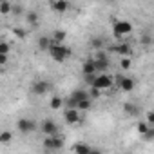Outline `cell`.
<instances>
[{"instance_id": "3", "label": "cell", "mask_w": 154, "mask_h": 154, "mask_svg": "<svg viewBox=\"0 0 154 154\" xmlns=\"http://www.w3.org/2000/svg\"><path fill=\"white\" fill-rule=\"evenodd\" d=\"M112 33L116 38H123L132 33V24L127 20H112Z\"/></svg>"}, {"instance_id": "34", "label": "cell", "mask_w": 154, "mask_h": 154, "mask_svg": "<svg viewBox=\"0 0 154 154\" xmlns=\"http://www.w3.org/2000/svg\"><path fill=\"white\" fill-rule=\"evenodd\" d=\"M89 154H102V152H100L98 149H93V147H91V152H89Z\"/></svg>"}, {"instance_id": "6", "label": "cell", "mask_w": 154, "mask_h": 154, "mask_svg": "<svg viewBox=\"0 0 154 154\" xmlns=\"http://www.w3.org/2000/svg\"><path fill=\"white\" fill-rule=\"evenodd\" d=\"M44 147L47 149V150H60L62 147H63V138L62 136H49V138H45L44 140Z\"/></svg>"}, {"instance_id": "23", "label": "cell", "mask_w": 154, "mask_h": 154, "mask_svg": "<svg viewBox=\"0 0 154 154\" xmlns=\"http://www.w3.org/2000/svg\"><path fill=\"white\" fill-rule=\"evenodd\" d=\"M49 45H51V38H49V36H40V38H38V49L47 51Z\"/></svg>"}, {"instance_id": "21", "label": "cell", "mask_w": 154, "mask_h": 154, "mask_svg": "<svg viewBox=\"0 0 154 154\" xmlns=\"http://www.w3.org/2000/svg\"><path fill=\"white\" fill-rule=\"evenodd\" d=\"M62 105H63V100H62L60 96H53V98L49 100V109H53V111H58Z\"/></svg>"}, {"instance_id": "1", "label": "cell", "mask_w": 154, "mask_h": 154, "mask_svg": "<svg viewBox=\"0 0 154 154\" xmlns=\"http://www.w3.org/2000/svg\"><path fill=\"white\" fill-rule=\"evenodd\" d=\"M49 54H51V58L54 60V62H58V63H62V62H65L71 54H72V51H71V47L69 45H65V44H53L51 42V45H49Z\"/></svg>"}, {"instance_id": "14", "label": "cell", "mask_w": 154, "mask_h": 154, "mask_svg": "<svg viewBox=\"0 0 154 154\" xmlns=\"http://www.w3.org/2000/svg\"><path fill=\"white\" fill-rule=\"evenodd\" d=\"M72 152H74V154H89V152H91V145L85 143V141H78V143H74Z\"/></svg>"}, {"instance_id": "27", "label": "cell", "mask_w": 154, "mask_h": 154, "mask_svg": "<svg viewBox=\"0 0 154 154\" xmlns=\"http://www.w3.org/2000/svg\"><path fill=\"white\" fill-rule=\"evenodd\" d=\"M91 47H93L94 51H100V49L103 47V40H102V38H93V40H91Z\"/></svg>"}, {"instance_id": "7", "label": "cell", "mask_w": 154, "mask_h": 154, "mask_svg": "<svg viewBox=\"0 0 154 154\" xmlns=\"http://www.w3.org/2000/svg\"><path fill=\"white\" fill-rule=\"evenodd\" d=\"M17 129H18L22 134H31V132L36 129V123H35L33 120H29V118H20V120L17 122Z\"/></svg>"}, {"instance_id": "33", "label": "cell", "mask_w": 154, "mask_h": 154, "mask_svg": "<svg viewBox=\"0 0 154 154\" xmlns=\"http://www.w3.org/2000/svg\"><path fill=\"white\" fill-rule=\"evenodd\" d=\"M141 44L143 45H150V36H143L141 38Z\"/></svg>"}, {"instance_id": "18", "label": "cell", "mask_w": 154, "mask_h": 154, "mask_svg": "<svg viewBox=\"0 0 154 154\" xmlns=\"http://www.w3.org/2000/svg\"><path fill=\"white\" fill-rule=\"evenodd\" d=\"M11 141H13L11 131H0V145H9Z\"/></svg>"}, {"instance_id": "15", "label": "cell", "mask_w": 154, "mask_h": 154, "mask_svg": "<svg viewBox=\"0 0 154 154\" xmlns=\"http://www.w3.org/2000/svg\"><path fill=\"white\" fill-rule=\"evenodd\" d=\"M82 74H84V76L96 74V71H94V63H93V58H89V60L84 62V65H82Z\"/></svg>"}, {"instance_id": "4", "label": "cell", "mask_w": 154, "mask_h": 154, "mask_svg": "<svg viewBox=\"0 0 154 154\" xmlns=\"http://www.w3.org/2000/svg\"><path fill=\"white\" fill-rule=\"evenodd\" d=\"M58 123L54 122V120H44L42 122V125H40V132L42 134H45V138H49V136H56L58 134Z\"/></svg>"}, {"instance_id": "32", "label": "cell", "mask_w": 154, "mask_h": 154, "mask_svg": "<svg viewBox=\"0 0 154 154\" xmlns=\"http://www.w3.org/2000/svg\"><path fill=\"white\" fill-rule=\"evenodd\" d=\"M94 78H96V74H91V76H85V82H87L89 85H93V82H94Z\"/></svg>"}, {"instance_id": "12", "label": "cell", "mask_w": 154, "mask_h": 154, "mask_svg": "<svg viewBox=\"0 0 154 154\" xmlns=\"http://www.w3.org/2000/svg\"><path fill=\"white\" fill-rule=\"evenodd\" d=\"M69 98H72V102L76 103V107H78L80 103H84V102H89V100H91L85 89H78V91H74V93H72Z\"/></svg>"}, {"instance_id": "22", "label": "cell", "mask_w": 154, "mask_h": 154, "mask_svg": "<svg viewBox=\"0 0 154 154\" xmlns=\"http://www.w3.org/2000/svg\"><path fill=\"white\" fill-rule=\"evenodd\" d=\"M13 11V4L8 2V0H2L0 2V15H9Z\"/></svg>"}, {"instance_id": "29", "label": "cell", "mask_w": 154, "mask_h": 154, "mask_svg": "<svg viewBox=\"0 0 154 154\" xmlns=\"http://www.w3.org/2000/svg\"><path fill=\"white\" fill-rule=\"evenodd\" d=\"M145 116H147V120H145V122L152 127V123H154V112H152V111H147V114H145Z\"/></svg>"}, {"instance_id": "24", "label": "cell", "mask_w": 154, "mask_h": 154, "mask_svg": "<svg viewBox=\"0 0 154 154\" xmlns=\"http://www.w3.org/2000/svg\"><path fill=\"white\" fill-rule=\"evenodd\" d=\"M13 35L17 38H20V40H24V38H27V29H24V27H13Z\"/></svg>"}, {"instance_id": "9", "label": "cell", "mask_w": 154, "mask_h": 154, "mask_svg": "<svg viewBox=\"0 0 154 154\" xmlns=\"http://www.w3.org/2000/svg\"><path fill=\"white\" fill-rule=\"evenodd\" d=\"M134 85H136V82L131 78V76H120V78H118V87L123 93H131L134 89Z\"/></svg>"}, {"instance_id": "2", "label": "cell", "mask_w": 154, "mask_h": 154, "mask_svg": "<svg viewBox=\"0 0 154 154\" xmlns=\"http://www.w3.org/2000/svg\"><path fill=\"white\" fill-rule=\"evenodd\" d=\"M112 84H114L112 74L103 72V74H96V78H94V82H93V85H91V87H94V89H98V91L102 93V91L111 89V87H112Z\"/></svg>"}, {"instance_id": "26", "label": "cell", "mask_w": 154, "mask_h": 154, "mask_svg": "<svg viewBox=\"0 0 154 154\" xmlns=\"http://www.w3.org/2000/svg\"><path fill=\"white\" fill-rule=\"evenodd\" d=\"M11 53V44L9 42H0V54H8Z\"/></svg>"}, {"instance_id": "11", "label": "cell", "mask_w": 154, "mask_h": 154, "mask_svg": "<svg viewBox=\"0 0 154 154\" xmlns=\"http://www.w3.org/2000/svg\"><path fill=\"white\" fill-rule=\"evenodd\" d=\"M49 87H51V84H49L47 80H38V82H35V84H33L31 91H33V94L42 96V94H45V93L49 91Z\"/></svg>"}, {"instance_id": "19", "label": "cell", "mask_w": 154, "mask_h": 154, "mask_svg": "<svg viewBox=\"0 0 154 154\" xmlns=\"http://www.w3.org/2000/svg\"><path fill=\"white\" fill-rule=\"evenodd\" d=\"M26 20H27V24H29V26H33V27L40 26V18H38V15H36L35 11H29V13L26 15Z\"/></svg>"}, {"instance_id": "5", "label": "cell", "mask_w": 154, "mask_h": 154, "mask_svg": "<svg viewBox=\"0 0 154 154\" xmlns=\"http://www.w3.org/2000/svg\"><path fill=\"white\" fill-rule=\"evenodd\" d=\"M63 120H65L67 125H76V123H82L84 122V118H82V114H80L78 109H65Z\"/></svg>"}, {"instance_id": "30", "label": "cell", "mask_w": 154, "mask_h": 154, "mask_svg": "<svg viewBox=\"0 0 154 154\" xmlns=\"http://www.w3.org/2000/svg\"><path fill=\"white\" fill-rule=\"evenodd\" d=\"M9 62V56L8 54H0V65H6Z\"/></svg>"}, {"instance_id": "20", "label": "cell", "mask_w": 154, "mask_h": 154, "mask_svg": "<svg viewBox=\"0 0 154 154\" xmlns=\"http://www.w3.org/2000/svg\"><path fill=\"white\" fill-rule=\"evenodd\" d=\"M150 129H152V127H150V125H149L147 122H143V120H140V122L136 123V131H138V132H140L141 136H145V134H147V132H149Z\"/></svg>"}, {"instance_id": "8", "label": "cell", "mask_w": 154, "mask_h": 154, "mask_svg": "<svg viewBox=\"0 0 154 154\" xmlns=\"http://www.w3.org/2000/svg\"><path fill=\"white\" fill-rule=\"evenodd\" d=\"M111 51L116 53V54H120L122 58H131V54H132V47H131V44H127V42H120V44H116Z\"/></svg>"}, {"instance_id": "13", "label": "cell", "mask_w": 154, "mask_h": 154, "mask_svg": "<svg viewBox=\"0 0 154 154\" xmlns=\"http://www.w3.org/2000/svg\"><path fill=\"white\" fill-rule=\"evenodd\" d=\"M93 63H94V71L98 74L107 72V69L111 67V60H93Z\"/></svg>"}, {"instance_id": "28", "label": "cell", "mask_w": 154, "mask_h": 154, "mask_svg": "<svg viewBox=\"0 0 154 154\" xmlns=\"http://www.w3.org/2000/svg\"><path fill=\"white\" fill-rule=\"evenodd\" d=\"M87 94H89L91 102H93V100H98V98H100V91H98V89H94V87H91V89L87 91Z\"/></svg>"}, {"instance_id": "16", "label": "cell", "mask_w": 154, "mask_h": 154, "mask_svg": "<svg viewBox=\"0 0 154 154\" xmlns=\"http://www.w3.org/2000/svg\"><path fill=\"white\" fill-rule=\"evenodd\" d=\"M65 38H67V33L62 31V29H56V31L53 33V36H51V42H53V44H63Z\"/></svg>"}, {"instance_id": "31", "label": "cell", "mask_w": 154, "mask_h": 154, "mask_svg": "<svg viewBox=\"0 0 154 154\" xmlns=\"http://www.w3.org/2000/svg\"><path fill=\"white\" fill-rule=\"evenodd\" d=\"M152 138H154V127H152V129H150V131L145 134V140H147V141H150Z\"/></svg>"}, {"instance_id": "10", "label": "cell", "mask_w": 154, "mask_h": 154, "mask_svg": "<svg viewBox=\"0 0 154 154\" xmlns=\"http://www.w3.org/2000/svg\"><path fill=\"white\" fill-rule=\"evenodd\" d=\"M49 8H51L54 13L63 15V13H67V11H69L71 4L67 2V0H54V2H51V4H49Z\"/></svg>"}, {"instance_id": "17", "label": "cell", "mask_w": 154, "mask_h": 154, "mask_svg": "<svg viewBox=\"0 0 154 154\" xmlns=\"http://www.w3.org/2000/svg\"><path fill=\"white\" fill-rule=\"evenodd\" d=\"M122 109H123V112H125L127 116H136V114H138V107H136V103H132V102H125V103L122 105Z\"/></svg>"}, {"instance_id": "25", "label": "cell", "mask_w": 154, "mask_h": 154, "mask_svg": "<svg viewBox=\"0 0 154 154\" xmlns=\"http://www.w3.org/2000/svg\"><path fill=\"white\" fill-rule=\"evenodd\" d=\"M132 67V60L131 58H120V69L122 71H129Z\"/></svg>"}]
</instances>
